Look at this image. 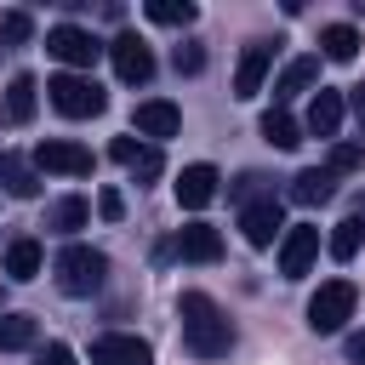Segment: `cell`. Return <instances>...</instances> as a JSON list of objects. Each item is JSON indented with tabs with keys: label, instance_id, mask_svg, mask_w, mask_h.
I'll list each match as a JSON object with an SVG mask.
<instances>
[{
	"label": "cell",
	"instance_id": "1",
	"mask_svg": "<svg viewBox=\"0 0 365 365\" xmlns=\"http://www.w3.org/2000/svg\"><path fill=\"white\" fill-rule=\"evenodd\" d=\"M177 319H182V348L194 359H222L234 348V325L205 291H182L177 297Z\"/></svg>",
	"mask_w": 365,
	"mask_h": 365
},
{
	"label": "cell",
	"instance_id": "2",
	"mask_svg": "<svg viewBox=\"0 0 365 365\" xmlns=\"http://www.w3.org/2000/svg\"><path fill=\"white\" fill-rule=\"evenodd\" d=\"M51 274H57V291H68V297H91L103 279H108V257L97 251V245H63L57 251V262H51Z\"/></svg>",
	"mask_w": 365,
	"mask_h": 365
},
{
	"label": "cell",
	"instance_id": "3",
	"mask_svg": "<svg viewBox=\"0 0 365 365\" xmlns=\"http://www.w3.org/2000/svg\"><path fill=\"white\" fill-rule=\"evenodd\" d=\"M46 97H51V108H57V114H68V120H91V114H103V108H108L103 86H97V80H86V74H51V80H46Z\"/></svg>",
	"mask_w": 365,
	"mask_h": 365
},
{
	"label": "cell",
	"instance_id": "4",
	"mask_svg": "<svg viewBox=\"0 0 365 365\" xmlns=\"http://www.w3.org/2000/svg\"><path fill=\"white\" fill-rule=\"evenodd\" d=\"M354 302H359V291H354L348 279H325V285L308 297V325H314L319 336H331V331H342V325L354 319Z\"/></svg>",
	"mask_w": 365,
	"mask_h": 365
},
{
	"label": "cell",
	"instance_id": "5",
	"mask_svg": "<svg viewBox=\"0 0 365 365\" xmlns=\"http://www.w3.org/2000/svg\"><path fill=\"white\" fill-rule=\"evenodd\" d=\"M46 51H51L57 63H68V68H91V63H97V51H108V46H97V40H91V29L57 23V29L46 34Z\"/></svg>",
	"mask_w": 365,
	"mask_h": 365
},
{
	"label": "cell",
	"instance_id": "6",
	"mask_svg": "<svg viewBox=\"0 0 365 365\" xmlns=\"http://www.w3.org/2000/svg\"><path fill=\"white\" fill-rule=\"evenodd\" d=\"M108 57H114V74H120L125 86L154 80V51H148L143 34H114V40H108Z\"/></svg>",
	"mask_w": 365,
	"mask_h": 365
},
{
	"label": "cell",
	"instance_id": "7",
	"mask_svg": "<svg viewBox=\"0 0 365 365\" xmlns=\"http://www.w3.org/2000/svg\"><path fill=\"white\" fill-rule=\"evenodd\" d=\"M34 165L57 171V177H91V148H80L68 137H46V143H34Z\"/></svg>",
	"mask_w": 365,
	"mask_h": 365
},
{
	"label": "cell",
	"instance_id": "8",
	"mask_svg": "<svg viewBox=\"0 0 365 365\" xmlns=\"http://www.w3.org/2000/svg\"><path fill=\"white\" fill-rule=\"evenodd\" d=\"M314 257H319V228L314 222H291L285 240H279V274L285 279H302L314 268Z\"/></svg>",
	"mask_w": 365,
	"mask_h": 365
},
{
	"label": "cell",
	"instance_id": "9",
	"mask_svg": "<svg viewBox=\"0 0 365 365\" xmlns=\"http://www.w3.org/2000/svg\"><path fill=\"white\" fill-rule=\"evenodd\" d=\"M240 228H245V240H251V245H274V240H285V211H279V194L240 205Z\"/></svg>",
	"mask_w": 365,
	"mask_h": 365
},
{
	"label": "cell",
	"instance_id": "10",
	"mask_svg": "<svg viewBox=\"0 0 365 365\" xmlns=\"http://www.w3.org/2000/svg\"><path fill=\"white\" fill-rule=\"evenodd\" d=\"M268 68H274V40H251L240 51V68H234V97H257Z\"/></svg>",
	"mask_w": 365,
	"mask_h": 365
},
{
	"label": "cell",
	"instance_id": "11",
	"mask_svg": "<svg viewBox=\"0 0 365 365\" xmlns=\"http://www.w3.org/2000/svg\"><path fill=\"white\" fill-rule=\"evenodd\" d=\"M108 154L131 171V177H143V182H154L160 171H165V160H160V148L154 143H143V137H114L108 143Z\"/></svg>",
	"mask_w": 365,
	"mask_h": 365
},
{
	"label": "cell",
	"instance_id": "12",
	"mask_svg": "<svg viewBox=\"0 0 365 365\" xmlns=\"http://www.w3.org/2000/svg\"><path fill=\"white\" fill-rule=\"evenodd\" d=\"M217 165H205V160H194V165H182V177H177V205L182 211H200V205H211L217 200Z\"/></svg>",
	"mask_w": 365,
	"mask_h": 365
},
{
	"label": "cell",
	"instance_id": "13",
	"mask_svg": "<svg viewBox=\"0 0 365 365\" xmlns=\"http://www.w3.org/2000/svg\"><path fill=\"white\" fill-rule=\"evenodd\" d=\"M148 359H154V348H148L143 336H120V331H108V336L91 342V365H148Z\"/></svg>",
	"mask_w": 365,
	"mask_h": 365
},
{
	"label": "cell",
	"instance_id": "14",
	"mask_svg": "<svg viewBox=\"0 0 365 365\" xmlns=\"http://www.w3.org/2000/svg\"><path fill=\"white\" fill-rule=\"evenodd\" d=\"M182 262H217L222 257V234L211 228V222H188V228H177V245H171Z\"/></svg>",
	"mask_w": 365,
	"mask_h": 365
},
{
	"label": "cell",
	"instance_id": "15",
	"mask_svg": "<svg viewBox=\"0 0 365 365\" xmlns=\"http://www.w3.org/2000/svg\"><path fill=\"white\" fill-rule=\"evenodd\" d=\"M34 108H40V86H34V74H11V80H6V103H0L6 125H29Z\"/></svg>",
	"mask_w": 365,
	"mask_h": 365
},
{
	"label": "cell",
	"instance_id": "16",
	"mask_svg": "<svg viewBox=\"0 0 365 365\" xmlns=\"http://www.w3.org/2000/svg\"><path fill=\"white\" fill-rule=\"evenodd\" d=\"M342 108H348V103H342V91L319 86V91H314V103H308V120H302V125H308V137H336V131H342Z\"/></svg>",
	"mask_w": 365,
	"mask_h": 365
},
{
	"label": "cell",
	"instance_id": "17",
	"mask_svg": "<svg viewBox=\"0 0 365 365\" xmlns=\"http://www.w3.org/2000/svg\"><path fill=\"white\" fill-rule=\"evenodd\" d=\"M131 125H137V137H177L182 114H177V103H165V97H148V103H137Z\"/></svg>",
	"mask_w": 365,
	"mask_h": 365
},
{
	"label": "cell",
	"instance_id": "18",
	"mask_svg": "<svg viewBox=\"0 0 365 365\" xmlns=\"http://www.w3.org/2000/svg\"><path fill=\"white\" fill-rule=\"evenodd\" d=\"M314 80H319V57H291L285 74L274 80V108H285V103H291L297 91H308Z\"/></svg>",
	"mask_w": 365,
	"mask_h": 365
},
{
	"label": "cell",
	"instance_id": "19",
	"mask_svg": "<svg viewBox=\"0 0 365 365\" xmlns=\"http://www.w3.org/2000/svg\"><path fill=\"white\" fill-rule=\"evenodd\" d=\"M331 194H336V171H325V165H308V171L291 177V200L297 205H325Z\"/></svg>",
	"mask_w": 365,
	"mask_h": 365
},
{
	"label": "cell",
	"instance_id": "20",
	"mask_svg": "<svg viewBox=\"0 0 365 365\" xmlns=\"http://www.w3.org/2000/svg\"><path fill=\"white\" fill-rule=\"evenodd\" d=\"M319 51H325L331 63H354V57H359V29H354V23H331V29H319Z\"/></svg>",
	"mask_w": 365,
	"mask_h": 365
},
{
	"label": "cell",
	"instance_id": "21",
	"mask_svg": "<svg viewBox=\"0 0 365 365\" xmlns=\"http://www.w3.org/2000/svg\"><path fill=\"white\" fill-rule=\"evenodd\" d=\"M40 262H46L40 240H11V245H6V274H11V279H34Z\"/></svg>",
	"mask_w": 365,
	"mask_h": 365
},
{
	"label": "cell",
	"instance_id": "22",
	"mask_svg": "<svg viewBox=\"0 0 365 365\" xmlns=\"http://www.w3.org/2000/svg\"><path fill=\"white\" fill-rule=\"evenodd\" d=\"M40 325L34 314H0V354H17V348H34Z\"/></svg>",
	"mask_w": 365,
	"mask_h": 365
},
{
	"label": "cell",
	"instance_id": "23",
	"mask_svg": "<svg viewBox=\"0 0 365 365\" xmlns=\"http://www.w3.org/2000/svg\"><path fill=\"white\" fill-rule=\"evenodd\" d=\"M262 137L274 148H297L302 143V125L291 120V108H262Z\"/></svg>",
	"mask_w": 365,
	"mask_h": 365
},
{
	"label": "cell",
	"instance_id": "24",
	"mask_svg": "<svg viewBox=\"0 0 365 365\" xmlns=\"http://www.w3.org/2000/svg\"><path fill=\"white\" fill-rule=\"evenodd\" d=\"M86 217H91V205H86L80 194H68V200H57V205L46 211V228H51V234H74V228H86Z\"/></svg>",
	"mask_w": 365,
	"mask_h": 365
},
{
	"label": "cell",
	"instance_id": "25",
	"mask_svg": "<svg viewBox=\"0 0 365 365\" xmlns=\"http://www.w3.org/2000/svg\"><path fill=\"white\" fill-rule=\"evenodd\" d=\"M143 11H148V23H165V29H188V23L200 17L194 0H148Z\"/></svg>",
	"mask_w": 365,
	"mask_h": 365
},
{
	"label": "cell",
	"instance_id": "26",
	"mask_svg": "<svg viewBox=\"0 0 365 365\" xmlns=\"http://www.w3.org/2000/svg\"><path fill=\"white\" fill-rule=\"evenodd\" d=\"M359 245H365V222H359V217H342V222L331 228V257H336V262H348Z\"/></svg>",
	"mask_w": 365,
	"mask_h": 365
},
{
	"label": "cell",
	"instance_id": "27",
	"mask_svg": "<svg viewBox=\"0 0 365 365\" xmlns=\"http://www.w3.org/2000/svg\"><path fill=\"white\" fill-rule=\"evenodd\" d=\"M0 177H6V194H17V200H34V194H40V177H34L23 160H6Z\"/></svg>",
	"mask_w": 365,
	"mask_h": 365
},
{
	"label": "cell",
	"instance_id": "28",
	"mask_svg": "<svg viewBox=\"0 0 365 365\" xmlns=\"http://www.w3.org/2000/svg\"><path fill=\"white\" fill-rule=\"evenodd\" d=\"M365 165V143H331V160H325V171H359Z\"/></svg>",
	"mask_w": 365,
	"mask_h": 365
},
{
	"label": "cell",
	"instance_id": "29",
	"mask_svg": "<svg viewBox=\"0 0 365 365\" xmlns=\"http://www.w3.org/2000/svg\"><path fill=\"white\" fill-rule=\"evenodd\" d=\"M228 194H234L240 205H251V200H268L274 188H268V177H262V171H245L240 182H228Z\"/></svg>",
	"mask_w": 365,
	"mask_h": 365
},
{
	"label": "cell",
	"instance_id": "30",
	"mask_svg": "<svg viewBox=\"0 0 365 365\" xmlns=\"http://www.w3.org/2000/svg\"><path fill=\"white\" fill-rule=\"evenodd\" d=\"M29 34H34V23H29V11H6V17H0V40H6V46H23Z\"/></svg>",
	"mask_w": 365,
	"mask_h": 365
},
{
	"label": "cell",
	"instance_id": "31",
	"mask_svg": "<svg viewBox=\"0 0 365 365\" xmlns=\"http://www.w3.org/2000/svg\"><path fill=\"white\" fill-rule=\"evenodd\" d=\"M171 63H177V74H200V68H205V51L188 40V46H177V51H171Z\"/></svg>",
	"mask_w": 365,
	"mask_h": 365
},
{
	"label": "cell",
	"instance_id": "32",
	"mask_svg": "<svg viewBox=\"0 0 365 365\" xmlns=\"http://www.w3.org/2000/svg\"><path fill=\"white\" fill-rule=\"evenodd\" d=\"M97 217H103V222H120V217H125V200H120L114 188H103V194H97Z\"/></svg>",
	"mask_w": 365,
	"mask_h": 365
},
{
	"label": "cell",
	"instance_id": "33",
	"mask_svg": "<svg viewBox=\"0 0 365 365\" xmlns=\"http://www.w3.org/2000/svg\"><path fill=\"white\" fill-rule=\"evenodd\" d=\"M34 365H74V348H68V342H46V348L34 354Z\"/></svg>",
	"mask_w": 365,
	"mask_h": 365
},
{
	"label": "cell",
	"instance_id": "34",
	"mask_svg": "<svg viewBox=\"0 0 365 365\" xmlns=\"http://www.w3.org/2000/svg\"><path fill=\"white\" fill-rule=\"evenodd\" d=\"M342 354H348L354 365H365V331H348V342H342Z\"/></svg>",
	"mask_w": 365,
	"mask_h": 365
},
{
	"label": "cell",
	"instance_id": "35",
	"mask_svg": "<svg viewBox=\"0 0 365 365\" xmlns=\"http://www.w3.org/2000/svg\"><path fill=\"white\" fill-rule=\"evenodd\" d=\"M354 97H348V108H354V120H359V131H365V86H348Z\"/></svg>",
	"mask_w": 365,
	"mask_h": 365
},
{
	"label": "cell",
	"instance_id": "36",
	"mask_svg": "<svg viewBox=\"0 0 365 365\" xmlns=\"http://www.w3.org/2000/svg\"><path fill=\"white\" fill-rule=\"evenodd\" d=\"M0 171H6V154H0Z\"/></svg>",
	"mask_w": 365,
	"mask_h": 365
}]
</instances>
